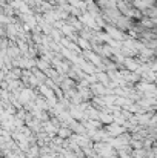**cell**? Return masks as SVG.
<instances>
[{
	"label": "cell",
	"mask_w": 157,
	"mask_h": 158,
	"mask_svg": "<svg viewBox=\"0 0 157 158\" xmlns=\"http://www.w3.org/2000/svg\"><path fill=\"white\" fill-rule=\"evenodd\" d=\"M57 135H59L60 138H63V140H69V138L72 137V129L68 127V126H62V127L59 129Z\"/></svg>",
	"instance_id": "cell-1"
},
{
	"label": "cell",
	"mask_w": 157,
	"mask_h": 158,
	"mask_svg": "<svg viewBox=\"0 0 157 158\" xmlns=\"http://www.w3.org/2000/svg\"><path fill=\"white\" fill-rule=\"evenodd\" d=\"M153 5H154V0H134V6H137L139 9L151 8Z\"/></svg>",
	"instance_id": "cell-2"
},
{
	"label": "cell",
	"mask_w": 157,
	"mask_h": 158,
	"mask_svg": "<svg viewBox=\"0 0 157 158\" xmlns=\"http://www.w3.org/2000/svg\"><path fill=\"white\" fill-rule=\"evenodd\" d=\"M89 64H91V63H85V61H82V63H80V66L83 68V71H86L88 74H93V72H94V68H93V66H89Z\"/></svg>",
	"instance_id": "cell-5"
},
{
	"label": "cell",
	"mask_w": 157,
	"mask_h": 158,
	"mask_svg": "<svg viewBox=\"0 0 157 158\" xmlns=\"http://www.w3.org/2000/svg\"><path fill=\"white\" fill-rule=\"evenodd\" d=\"M123 61H125V64H126V68H128L129 71H137V69H139V63L134 61L133 58H125Z\"/></svg>",
	"instance_id": "cell-3"
},
{
	"label": "cell",
	"mask_w": 157,
	"mask_h": 158,
	"mask_svg": "<svg viewBox=\"0 0 157 158\" xmlns=\"http://www.w3.org/2000/svg\"><path fill=\"white\" fill-rule=\"evenodd\" d=\"M19 52H20V51H19L17 48H12V46L9 48V54H11L12 57H17V55H19Z\"/></svg>",
	"instance_id": "cell-8"
},
{
	"label": "cell",
	"mask_w": 157,
	"mask_h": 158,
	"mask_svg": "<svg viewBox=\"0 0 157 158\" xmlns=\"http://www.w3.org/2000/svg\"><path fill=\"white\" fill-rule=\"evenodd\" d=\"M40 89H42V92H43V94H45L48 98H50V97H52V91H51V89H48V88H45V86H42Z\"/></svg>",
	"instance_id": "cell-7"
},
{
	"label": "cell",
	"mask_w": 157,
	"mask_h": 158,
	"mask_svg": "<svg viewBox=\"0 0 157 158\" xmlns=\"http://www.w3.org/2000/svg\"><path fill=\"white\" fill-rule=\"evenodd\" d=\"M77 43H79V45H80V46H82V48H83L85 51H86V49L89 48V43H88V42H86L85 39H77Z\"/></svg>",
	"instance_id": "cell-6"
},
{
	"label": "cell",
	"mask_w": 157,
	"mask_h": 158,
	"mask_svg": "<svg viewBox=\"0 0 157 158\" xmlns=\"http://www.w3.org/2000/svg\"><path fill=\"white\" fill-rule=\"evenodd\" d=\"M100 121L111 124V123L114 121V117H112V115H108V114H105V112H100Z\"/></svg>",
	"instance_id": "cell-4"
}]
</instances>
